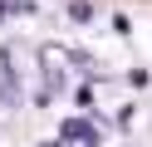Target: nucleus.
Here are the masks:
<instances>
[{"label":"nucleus","instance_id":"1","mask_svg":"<svg viewBox=\"0 0 152 147\" xmlns=\"http://www.w3.org/2000/svg\"><path fill=\"white\" fill-rule=\"evenodd\" d=\"M39 64H44V74H49V88H59L64 74H69V64H79V54H69V49H59V44H39Z\"/></svg>","mask_w":152,"mask_h":147},{"label":"nucleus","instance_id":"2","mask_svg":"<svg viewBox=\"0 0 152 147\" xmlns=\"http://www.w3.org/2000/svg\"><path fill=\"white\" fill-rule=\"evenodd\" d=\"M59 132H64V142H83V147H93V127H88V123H79V118H69Z\"/></svg>","mask_w":152,"mask_h":147},{"label":"nucleus","instance_id":"3","mask_svg":"<svg viewBox=\"0 0 152 147\" xmlns=\"http://www.w3.org/2000/svg\"><path fill=\"white\" fill-rule=\"evenodd\" d=\"M69 20L88 25V20H93V5H88V0H69Z\"/></svg>","mask_w":152,"mask_h":147}]
</instances>
